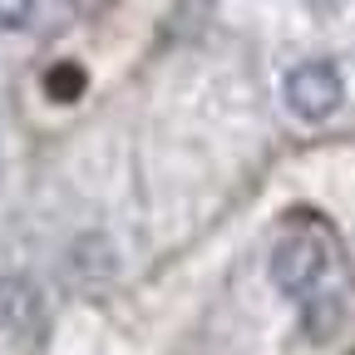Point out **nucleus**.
I'll list each match as a JSON object with an SVG mask.
<instances>
[{"instance_id":"f03ea898","label":"nucleus","mask_w":355,"mask_h":355,"mask_svg":"<svg viewBox=\"0 0 355 355\" xmlns=\"http://www.w3.org/2000/svg\"><path fill=\"white\" fill-rule=\"evenodd\" d=\"M286 109L301 119V123H326L340 104H345V79L331 60H306L296 69H286Z\"/></svg>"},{"instance_id":"39448f33","label":"nucleus","mask_w":355,"mask_h":355,"mask_svg":"<svg viewBox=\"0 0 355 355\" xmlns=\"http://www.w3.org/2000/svg\"><path fill=\"white\" fill-rule=\"evenodd\" d=\"M44 99L50 104H74V99H84V89H89V74H84V64H74V60H60V64H50L44 69Z\"/></svg>"},{"instance_id":"423d86ee","label":"nucleus","mask_w":355,"mask_h":355,"mask_svg":"<svg viewBox=\"0 0 355 355\" xmlns=\"http://www.w3.org/2000/svg\"><path fill=\"white\" fill-rule=\"evenodd\" d=\"M35 20V0H0V30H25Z\"/></svg>"},{"instance_id":"f257e3e1","label":"nucleus","mask_w":355,"mask_h":355,"mask_svg":"<svg viewBox=\"0 0 355 355\" xmlns=\"http://www.w3.org/2000/svg\"><path fill=\"white\" fill-rule=\"evenodd\" d=\"M336 266V247L326 232L316 227H291L277 247H272V286L291 301H306L326 291V277Z\"/></svg>"},{"instance_id":"7ed1b4c3","label":"nucleus","mask_w":355,"mask_h":355,"mask_svg":"<svg viewBox=\"0 0 355 355\" xmlns=\"http://www.w3.org/2000/svg\"><path fill=\"white\" fill-rule=\"evenodd\" d=\"M340 321H345V301L336 291H316V296L301 301V326L311 340H331L340 331Z\"/></svg>"},{"instance_id":"20e7f679","label":"nucleus","mask_w":355,"mask_h":355,"mask_svg":"<svg viewBox=\"0 0 355 355\" xmlns=\"http://www.w3.org/2000/svg\"><path fill=\"white\" fill-rule=\"evenodd\" d=\"M40 296H35V286L25 282V277H6V282H0V326H25V321H35V306Z\"/></svg>"}]
</instances>
